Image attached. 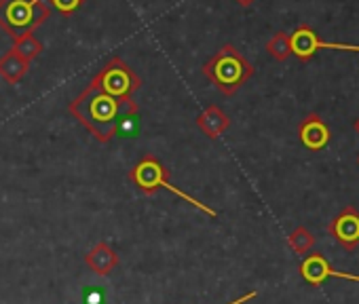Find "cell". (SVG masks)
Masks as SVG:
<instances>
[{"instance_id":"3957f363","label":"cell","mask_w":359,"mask_h":304,"mask_svg":"<svg viewBox=\"0 0 359 304\" xmlns=\"http://www.w3.org/2000/svg\"><path fill=\"white\" fill-rule=\"evenodd\" d=\"M127 178H129V182H131L142 195H146V197L154 195L158 188H165V191L173 193L175 197H180L182 201L191 203L193 207H197L199 212L208 214L210 218H216V216H218L216 209L208 207L205 203L197 201V199L191 197L189 193H184V191H180L177 186H173V184L167 180V170H165V165H163L154 155H144V157L129 170Z\"/></svg>"},{"instance_id":"ba28073f","label":"cell","mask_w":359,"mask_h":304,"mask_svg":"<svg viewBox=\"0 0 359 304\" xmlns=\"http://www.w3.org/2000/svg\"><path fill=\"white\" fill-rule=\"evenodd\" d=\"M300 277L311 283V285H321L325 283L327 279H348V281H355L359 283V275H348V272H340L336 270L323 254L315 251V254H309L302 264H300Z\"/></svg>"},{"instance_id":"ac0fdd59","label":"cell","mask_w":359,"mask_h":304,"mask_svg":"<svg viewBox=\"0 0 359 304\" xmlns=\"http://www.w3.org/2000/svg\"><path fill=\"white\" fill-rule=\"evenodd\" d=\"M237 5H241V7H250V5H254L256 0H235Z\"/></svg>"},{"instance_id":"8992f818","label":"cell","mask_w":359,"mask_h":304,"mask_svg":"<svg viewBox=\"0 0 359 304\" xmlns=\"http://www.w3.org/2000/svg\"><path fill=\"white\" fill-rule=\"evenodd\" d=\"M292 55H296L300 62H309L319 49H332V51H348L359 53V45H346V43H325L319 39V34L309 26H298L290 34Z\"/></svg>"},{"instance_id":"7a4b0ae2","label":"cell","mask_w":359,"mask_h":304,"mask_svg":"<svg viewBox=\"0 0 359 304\" xmlns=\"http://www.w3.org/2000/svg\"><path fill=\"white\" fill-rule=\"evenodd\" d=\"M203 74L222 95H235L254 76V66L235 45L229 43L203 64Z\"/></svg>"},{"instance_id":"5bb4252c","label":"cell","mask_w":359,"mask_h":304,"mask_svg":"<svg viewBox=\"0 0 359 304\" xmlns=\"http://www.w3.org/2000/svg\"><path fill=\"white\" fill-rule=\"evenodd\" d=\"M287 245L292 247V251L296 254H309L315 247V237L306 226H298L290 233L287 237Z\"/></svg>"},{"instance_id":"277c9868","label":"cell","mask_w":359,"mask_h":304,"mask_svg":"<svg viewBox=\"0 0 359 304\" xmlns=\"http://www.w3.org/2000/svg\"><path fill=\"white\" fill-rule=\"evenodd\" d=\"M51 18L43 0H0V28L13 41L34 32Z\"/></svg>"},{"instance_id":"9a60e30c","label":"cell","mask_w":359,"mask_h":304,"mask_svg":"<svg viewBox=\"0 0 359 304\" xmlns=\"http://www.w3.org/2000/svg\"><path fill=\"white\" fill-rule=\"evenodd\" d=\"M266 51L273 60L277 62H285L292 55V45H290V34L285 32H277L273 34V39L266 43Z\"/></svg>"},{"instance_id":"30bf717a","label":"cell","mask_w":359,"mask_h":304,"mask_svg":"<svg viewBox=\"0 0 359 304\" xmlns=\"http://www.w3.org/2000/svg\"><path fill=\"white\" fill-rule=\"evenodd\" d=\"M85 262H87V266H89L95 275L108 277V275L118 266V256H116V251H114L108 243L100 241V243H95V245L85 254Z\"/></svg>"},{"instance_id":"6da1fadb","label":"cell","mask_w":359,"mask_h":304,"mask_svg":"<svg viewBox=\"0 0 359 304\" xmlns=\"http://www.w3.org/2000/svg\"><path fill=\"white\" fill-rule=\"evenodd\" d=\"M68 112L100 141V144H108L116 137L118 129H121V120L123 114H127L129 118L137 116V106L135 104H125L108 93H104L102 89H97L95 85H87L70 104H68Z\"/></svg>"},{"instance_id":"5b68a950","label":"cell","mask_w":359,"mask_h":304,"mask_svg":"<svg viewBox=\"0 0 359 304\" xmlns=\"http://www.w3.org/2000/svg\"><path fill=\"white\" fill-rule=\"evenodd\" d=\"M91 85H95L97 89H102L104 93L125 102V104H133L131 102V95L133 91L140 89L142 81L140 76L129 68L127 62H123L121 57H110L102 68L100 72L91 78Z\"/></svg>"},{"instance_id":"7c38bea8","label":"cell","mask_w":359,"mask_h":304,"mask_svg":"<svg viewBox=\"0 0 359 304\" xmlns=\"http://www.w3.org/2000/svg\"><path fill=\"white\" fill-rule=\"evenodd\" d=\"M28 70H30V64L22 60L13 49L0 57V76L11 85H18L28 74Z\"/></svg>"},{"instance_id":"9c48e42d","label":"cell","mask_w":359,"mask_h":304,"mask_svg":"<svg viewBox=\"0 0 359 304\" xmlns=\"http://www.w3.org/2000/svg\"><path fill=\"white\" fill-rule=\"evenodd\" d=\"M298 137H300L304 148L317 152V150H323L330 146L332 131L319 114H309L298 125Z\"/></svg>"},{"instance_id":"8fae6325","label":"cell","mask_w":359,"mask_h":304,"mask_svg":"<svg viewBox=\"0 0 359 304\" xmlns=\"http://www.w3.org/2000/svg\"><path fill=\"white\" fill-rule=\"evenodd\" d=\"M197 127L210 137V139H218L229 127H231V118L229 114L218 108V106H208L199 116H197Z\"/></svg>"},{"instance_id":"2e32d148","label":"cell","mask_w":359,"mask_h":304,"mask_svg":"<svg viewBox=\"0 0 359 304\" xmlns=\"http://www.w3.org/2000/svg\"><path fill=\"white\" fill-rule=\"evenodd\" d=\"M49 3H51V7L57 9L62 15H70V13H74V11L83 5V0H49Z\"/></svg>"},{"instance_id":"ffe728a7","label":"cell","mask_w":359,"mask_h":304,"mask_svg":"<svg viewBox=\"0 0 359 304\" xmlns=\"http://www.w3.org/2000/svg\"><path fill=\"white\" fill-rule=\"evenodd\" d=\"M357 165H359V155H357Z\"/></svg>"},{"instance_id":"52a82bcc","label":"cell","mask_w":359,"mask_h":304,"mask_svg":"<svg viewBox=\"0 0 359 304\" xmlns=\"http://www.w3.org/2000/svg\"><path fill=\"white\" fill-rule=\"evenodd\" d=\"M327 233L346 249L355 251L359 245V209L355 205L344 207L340 214L334 216V220L327 224Z\"/></svg>"},{"instance_id":"e0dca14e","label":"cell","mask_w":359,"mask_h":304,"mask_svg":"<svg viewBox=\"0 0 359 304\" xmlns=\"http://www.w3.org/2000/svg\"><path fill=\"white\" fill-rule=\"evenodd\" d=\"M258 296V291H248V293H243V296H239V298H235V300H231L229 304H245V302H250V300H254Z\"/></svg>"},{"instance_id":"4fadbf2b","label":"cell","mask_w":359,"mask_h":304,"mask_svg":"<svg viewBox=\"0 0 359 304\" xmlns=\"http://www.w3.org/2000/svg\"><path fill=\"white\" fill-rule=\"evenodd\" d=\"M43 43L30 32V34H24L22 39H15V45H13V51L22 57V60H26L28 64H32L41 53H43Z\"/></svg>"},{"instance_id":"d6986e66","label":"cell","mask_w":359,"mask_h":304,"mask_svg":"<svg viewBox=\"0 0 359 304\" xmlns=\"http://www.w3.org/2000/svg\"><path fill=\"white\" fill-rule=\"evenodd\" d=\"M353 127H355V131H357V135H359V118H357V120L353 123Z\"/></svg>"}]
</instances>
